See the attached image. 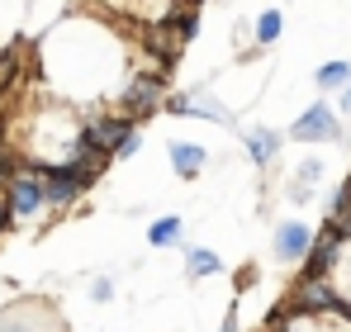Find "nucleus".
<instances>
[{
    "label": "nucleus",
    "instance_id": "412c9836",
    "mask_svg": "<svg viewBox=\"0 0 351 332\" xmlns=\"http://www.w3.org/2000/svg\"><path fill=\"white\" fill-rule=\"evenodd\" d=\"M14 228V214H10V204H5V190H0V237Z\"/></svg>",
    "mask_w": 351,
    "mask_h": 332
},
{
    "label": "nucleus",
    "instance_id": "20e7f679",
    "mask_svg": "<svg viewBox=\"0 0 351 332\" xmlns=\"http://www.w3.org/2000/svg\"><path fill=\"white\" fill-rule=\"evenodd\" d=\"M285 138H290V143H342L347 128H342V114L332 110L328 100H313V105L285 128Z\"/></svg>",
    "mask_w": 351,
    "mask_h": 332
},
{
    "label": "nucleus",
    "instance_id": "9b49d317",
    "mask_svg": "<svg viewBox=\"0 0 351 332\" xmlns=\"http://www.w3.org/2000/svg\"><path fill=\"white\" fill-rule=\"evenodd\" d=\"M190 105H195V119H209V123H223V128H233L237 119H233V110L219 100V91H214V81H195L190 86Z\"/></svg>",
    "mask_w": 351,
    "mask_h": 332
},
{
    "label": "nucleus",
    "instance_id": "f8f14e48",
    "mask_svg": "<svg viewBox=\"0 0 351 332\" xmlns=\"http://www.w3.org/2000/svg\"><path fill=\"white\" fill-rule=\"evenodd\" d=\"M147 247H152V252L185 247V219H180V214H162V219H152V223H147Z\"/></svg>",
    "mask_w": 351,
    "mask_h": 332
},
{
    "label": "nucleus",
    "instance_id": "1a4fd4ad",
    "mask_svg": "<svg viewBox=\"0 0 351 332\" xmlns=\"http://www.w3.org/2000/svg\"><path fill=\"white\" fill-rule=\"evenodd\" d=\"M38 185H43V200H48L53 214H58V209H71V204L86 195V185H81L62 162H43L38 166Z\"/></svg>",
    "mask_w": 351,
    "mask_h": 332
},
{
    "label": "nucleus",
    "instance_id": "f3484780",
    "mask_svg": "<svg viewBox=\"0 0 351 332\" xmlns=\"http://www.w3.org/2000/svg\"><path fill=\"white\" fill-rule=\"evenodd\" d=\"M143 143H147V138H143V128H133V133H128V138L114 147V162H133V157L143 152Z\"/></svg>",
    "mask_w": 351,
    "mask_h": 332
},
{
    "label": "nucleus",
    "instance_id": "4be33fe9",
    "mask_svg": "<svg viewBox=\"0 0 351 332\" xmlns=\"http://www.w3.org/2000/svg\"><path fill=\"white\" fill-rule=\"evenodd\" d=\"M332 110H337V114H351V81L337 91V105H332Z\"/></svg>",
    "mask_w": 351,
    "mask_h": 332
},
{
    "label": "nucleus",
    "instance_id": "dca6fc26",
    "mask_svg": "<svg viewBox=\"0 0 351 332\" xmlns=\"http://www.w3.org/2000/svg\"><path fill=\"white\" fill-rule=\"evenodd\" d=\"M190 91H167L162 95V114H171V119H190Z\"/></svg>",
    "mask_w": 351,
    "mask_h": 332
},
{
    "label": "nucleus",
    "instance_id": "f03ea898",
    "mask_svg": "<svg viewBox=\"0 0 351 332\" xmlns=\"http://www.w3.org/2000/svg\"><path fill=\"white\" fill-rule=\"evenodd\" d=\"M171 91V71H152V67H143V71H128L123 81H119L114 91V110L128 114L138 128H147L157 114H162V95Z\"/></svg>",
    "mask_w": 351,
    "mask_h": 332
},
{
    "label": "nucleus",
    "instance_id": "5701e85b",
    "mask_svg": "<svg viewBox=\"0 0 351 332\" xmlns=\"http://www.w3.org/2000/svg\"><path fill=\"white\" fill-rule=\"evenodd\" d=\"M219 332H242V323H237V309H228V313H223V323H219Z\"/></svg>",
    "mask_w": 351,
    "mask_h": 332
},
{
    "label": "nucleus",
    "instance_id": "ddd939ff",
    "mask_svg": "<svg viewBox=\"0 0 351 332\" xmlns=\"http://www.w3.org/2000/svg\"><path fill=\"white\" fill-rule=\"evenodd\" d=\"M185 276L190 280H214V276H223V257L214 252V247H185Z\"/></svg>",
    "mask_w": 351,
    "mask_h": 332
},
{
    "label": "nucleus",
    "instance_id": "423d86ee",
    "mask_svg": "<svg viewBox=\"0 0 351 332\" xmlns=\"http://www.w3.org/2000/svg\"><path fill=\"white\" fill-rule=\"evenodd\" d=\"M285 304L294 313H337V285L332 276H299Z\"/></svg>",
    "mask_w": 351,
    "mask_h": 332
},
{
    "label": "nucleus",
    "instance_id": "9d476101",
    "mask_svg": "<svg viewBox=\"0 0 351 332\" xmlns=\"http://www.w3.org/2000/svg\"><path fill=\"white\" fill-rule=\"evenodd\" d=\"M167 157H171V176L190 185V180L204 176V166H209V147H204V143H190V138H171V143H167Z\"/></svg>",
    "mask_w": 351,
    "mask_h": 332
},
{
    "label": "nucleus",
    "instance_id": "6e6552de",
    "mask_svg": "<svg viewBox=\"0 0 351 332\" xmlns=\"http://www.w3.org/2000/svg\"><path fill=\"white\" fill-rule=\"evenodd\" d=\"M237 138H242V152H247V162L256 171H271L280 147H285V133L271 128V123H247V128H237Z\"/></svg>",
    "mask_w": 351,
    "mask_h": 332
},
{
    "label": "nucleus",
    "instance_id": "2eb2a0df",
    "mask_svg": "<svg viewBox=\"0 0 351 332\" xmlns=\"http://www.w3.org/2000/svg\"><path fill=\"white\" fill-rule=\"evenodd\" d=\"M351 81V62H323L318 71H313V86L323 91V95H332V91H342Z\"/></svg>",
    "mask_w": 351,
    "mask_h": 332
},
{
    "label": "nucleus",
    "instance_id": "4468645a",
    "mask_svg": "<svg viewBox=\"0 0 351 332\" xmlns=\"http://www.w3.org/2000/svg\"><path fill=\"white\" fill-rule=\"evenodd\" d=\"M280 34H285V14H280V5H266V10L252 19V43L271 53V43H280Z\"/></svg>",
    "mask_w": 351,
    "mask_h": 332
},
{
    "label": "nucleus",
    "instance_id": "b1692460",
    "mask_svg": "<svg viewBox=\"0 0 351 332\" xmlns=\"http://www.w3.org/2000/svg\"><path fill=\"white\" fill-rule=\"evenodd\" d=\"M252 285H256V266H247V271L237 276V289H252Z\"/></svg>",
    "mask_w": 351,
    "mask_h": 332
},
{
    "label": "nucleus",
    "instance_id": "393cba45",
    "mask_svg": "<svg viewBox=\"0 0 351 332\" xmlns=\"http://www.w3.org/2000/svg\"><path fill=\"white\" fill-rule=\"evenodd\" d=\"M180 5H204V0H180Z\"/></svg>",
    "mask_w": 351,
    "mask_h": 332
},
{
    "label": "nucleus",
    "instance_id": "39448f33",
    "mask_svg": "<svg viewBox=\"0 0 351 332\" xmlns=\"http://www.w3.org/2000/svg\"><path fill=\"white\" fill-rule=\"evenodd\" d=\"M0 332H66V323L58 318V309L24 299V304H5L0 309Z\"/></svg>",
    "mask_w": 351,
    "mask_h": 332
},
{
    "label": "nucleus",
    "instance_id": "a211bd4d",
    "mask_svg": "<svg viewBox=\"0 0 351 332\" xmlns=\"http://www.w3.org/2000/svg\"><path fill=\"white\" fill-rule=\"evenodd\" d=\"M294 180H304V185H313V190H318V180H323V157H308V162H299Z\"/></svg>",
    "mask_w": 351,
    "mask_h": 332
},
{
    "label": "nucleus",
    "instance_id": "aec40b11",
    "mask_svg": "<svg viewBox=\"0 0 351 332\" xmlns=\"http://www.w3.org/2000/svg\"><path fill=\"white\" fill-rule=\"evenodd\" d=\"M90 299H95V304H114V280L95 276V280H90Z\"/></svg>",
    "mask_w": 351,
    "mask_h": 332
},
{
    "label": "nucleus",
    "instance_id": "6ab92c4d",
    "mask_svg": "<svg viewBox=\"0 0 351 332\" xmlns=\"http://www.w3.org/2000/svg\"><path fill=\"white\" fill-rule=\"evenodd\" d=\"M285 200H290V204H313V200H318V190H313V185H304V180H290V185H285Z\"/></svg>",
    "mask_w": 351,
    "mask_h": 332
},
{
    "label": "nucleus",
    "instance_id": "0eeeda50",
    "mask_svg": "<svg viewBox=\"0 0 351 332\" xmlns=\"http://www.w3.org/2000/svg\"><path fill=\"white\" fill-rule=\"evenodd\" d=\"M308 247H313V228L304 219H285V223L271 228V257L280 266H299L308 257Z\"/></svg>",
    "mask_w": 351,
    "mask_h": 332
},
{
    "label": "nucleus",
    "instance_id": "f257e3e1",
    "mask_svg": "<svg viewBox=\"0 0 351 332\" xmlns=\"http://www.w3.org/2000/svg\"><path fill=\"white\" fill-rule=\"evenodd\" d=\"M38 67L48 71V86L58 91L62 100H105L114 95L119 86L110 76H123L128 67V53L119 43L114 29L95 24V19H76L66 14L62 24H53L43 38H38Z\"/></svg>",
    "mask_w": 351,
    "mask_h": 332
},
{
    "label": "nucleus",
    "instance_id": "7ed1b4c3",
    "mask_svg": "<svg viewBox=\"0 0 351 332\" xmlns=\"http://www.w3.org/2000/svg\"><path fill=\"white\" fill-rule=\"evenodd\" d=\"M76 128H81V138H86L90 147H100V152L114 162V147L138 128V123H133L128 114H119L114 105H90V110L76 119Z\"/></svg>",
    "mask_w": 351,
    "mask_h": 332
}]
</instances>
